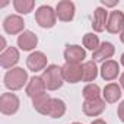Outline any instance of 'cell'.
Here are the masks:
<instances>
[{
	"mask_svg": "<svg viewBox=\"0 0 124 124\" xmlns=\"http://www.w3.org/2000/svg\"><path fill=\"white\" fill-rule=\"evenodd\" d=\"M61 73H63V79L67 83H78L83 79V67L82 64L76 63H66L61 67Z\"/></svg>",
	"mask_w": 124,
	"mask_h": 124,
	"instance_id": "cell-5",
	"label": "cell"
},
{
	"mask_svg": "<svg viewBox=\"0 0 124 124\" xmlns=\"http://www.w3.org/2000/svg\"><path fill=\"white\" fill-rule=\"evenodd\" d=\"M35 21L41 28H53L57 21V13L51 6L42 5L35 12Z\"/></svg>",
	"mask_w": 124,
	"mask_h": 124,
	"instance_id": "cell-3",
	"label": "cell"
},
{
	"mask_svg": "<svg viewBox=\"0 0 124 124\" xmlns=\"http://www.w3.org/2000/svg\"><path fill=\"white\" fill-rule=\"evenodd\" d=\"M25 28V22L19 15H9L5 21H3V29L10 34V35H16V34H22Z\"/></svg>",
	"mask_w": 124,
	"mask_h": 124,
	"instance_id": "cell-9",
	"label": "cell"
},
{
	"mask_svg": "<svg viewBox=\"0 0 124 124\" xmlns=\"http://www.w3.org/2000/svg\"><path fill=\"white\" fill-rule=\"evenodd\" d=\"M83 67V82H92L96 79L98 76V67H96V63L93 60H89V61H85L82 64Z\"/></svg>",
	"mask_w": 124,
	"mask_h": 124,
	"instance_id": "cell-21",
	"label": "cell"
},
{
	"mask_svg": "<svg viewBox=\"0 0 124 124\" xmlns=\"http://www.w3.org/2000/svg\"><path fill=\"white\" fill-rule=\"evenodd\" d=\"M19 58H21V55H19L18 48L9 47L6 51H3L0 54V66L3 69H13V66L18 64Z\"/></svg>",
	"mask_w": 124,
	"mask_h": 124,
	"instance_id": "cell-12",
	"label": "cell"
},
{
	"mask_svg": "<svg viewBox=\"0 0 124 124\" xmlns=\"http://www.w3.org/2000/svg\"><path fill=\"white\" fill-rule=\"evenodd\" d=\"M45 89H47V86H45L44 79L41 76H34L29 79V82L26 85V95L29 98H35L38 95L45 93Z\"/></svg>",
	"mask_w": 124,
	"mask_h": 124,
	"instance_id": "cell-14",
	"label": "cell"
},
{
	"mask_svg": "<svg viewBox=\"0 0 124 124\" xmlns=\"http://www.w3.org/2000/svg\"><path fill=\"white\" fill-rule=\"evenodd\" d=\"M0 41H2V47H0V50H2V51H6L8 48H6V39L2 37V38H0Z\"/></svg>",
	"mask_w": 124,
	"mask_h": 124,
	"instance_id": "cell-27",
	"label": "cell"
},
{
	"mask_svg": "<svg viewBox=\"0 0 124 124\" xmlns=\"http://www.w3.org/2000/svg\"><path fill=\"white\" fill-rule=\"evenodd\" d=\"M105 101L101 98H95V99H85L83 102V112L88 117H98L105 111Z\"/></svg>",
	"mask_w": 124,
	"mask_h": 124,
	"instance_id": "cell-10",
	"label": "cell"
},
{
	"mask_svg": "<svg viewBox=\"0 0 124 124\" xmlns=\"http://www.w3.org/2000/svg\"><path fill=\"white\" fill-rule=\"evenodd\" d=\"M117 114H118V118L124 123V101L118 105V109H117Z\"/></svg>",
	"mask_w": 124,
	"mask_h": 124,
	"instance_id": "cell-25",
	"label": "cell"
},
{
	"mask_svg": "<svg viewBox=\"0 0 124 124\" xmlns=\"http://www.w3.org/2000/svg\"><path fill=\"white\" fill-rule=\"evenodd\" d=\"M50 102H51V96L48 93H42V95H38V96L32 98V107H34V109L38 111L42 115L48 114Z\"/></svg>",
	"mask_w": 124,
	"mask_h": 124,
	"instance_id": "cell-19",
	"label": "cell"
},
{
	"mask_svg": "<svg viewBox=\"0 0 124 124\" xmlns=\"http://www.w3.org/2000/svg\"><path fill=\"white\" fill-rule=\"evenodd\" d=\"M64 114H66V104L58 98H51L47 115L51 117V118H61Z\"/></svg>",
	"mask_w": 124,
	"mask_h": 124,
	"instance_id": "cell-20",
	"label": "cell"
},
{
	"mask_svg": "<svg viewBox=\"0 0 124 124\" xmlns=\"http://www.w3.org/2000/svg\"><path fill=\"white\" fill-rule=\"evenodd\" d=\"M121 64L124 66V53H123V55H121Z\"/></svg>",
	"mask_w": 124,
	"mask_h": 124,
	"instance_id": "cell-31",
	"label": "cell"
},
{
	"mask_svg": "<svg viewBox=\"0 0 124 124\" xmlns=\"http://www.w3.org/2000/svg\"><path fill=\"white\" fill-rule=\"evenodd\" d=\"M101 5L105 8H112L115 5H118V0H112V2H108V0H101Z\"/></svg>",
	"mask_w": 124,
	"mask_h": 124,
	"instance_id": "cell-26",
	"label": "cell"
},
{
	"mask_svg": "<svg viewBox=\"0 0 124 124\" xmlns=\"http://www.w3.org/2000/svg\"><path fill=\"white\" fill-rule=\"evenodd\" d=\"M107 31L109 34H121L124 31V13L121 10H112L108 16Z\"/></svg>",
	"mask_w": 124,
	"mask_h": 124,
	"instance_id": "cell-8",
	"label": "cell"
},
{
	"mask_svg": "<svg viewBox=\"0 0 124 124\" xmlns=\"http://www.w3.org/2000/svg\"><path fill=\"white\" fill-rule=\"evenodd\" d=\"M120 39H121V42H123V44H124V31H123V32H121V35H120Z\"/></svg>",
	"mask_w": 124,
	"mask_h": 124,
	"instance_id": "cell-30",
	"label": "cell"
},
{
	"mask_svg": "<svg viewBox=\"0 0 124 124\" xmlns=\"http://www.w3.org/2000/svg\"><path fill=\"white\" fill-rule=\"evenodd\" d=\"M72 124H82V123H72Z\"/></svg>",
	"mask_w": 124,
	"mask_h": 124,
	"instance_id": "cell-32",
	"label": "cell"
},
{
	"mask_svg": "<svg viewBox=\"0 0 124 124\" xmlns=\"http://www.w3.org/2000/svg\"><path fill=\"white\" fill-rule=\"evenodd\" d=\"M75 12H76L75 3L70 2V0H61V2H58L57 6H55L57 18L61 22H70V21H73Z\"/></svg>",
	"mask_w": 124,
	"mask_h": 124,
	"instance_id": "cell-6",
	"label": "cell"
},
{
	"mask_svg": "<svg viewBox=\"0 0 124 124\" xmlns=\"http://www.w3.org/2000/svg\"><path fill=\"white\" fill-rule=\"evenodd\" d=\"M108 12L105 8L98 6L93 12V19H92V28L95 32H102L107 29V22H108Z\"/></svg>",
	"mask_w": 124,
	"mask_h": 124,
	"instance_id": "cell-13",
	"label": "cell"
},
{
	"mask_svg": "<svg viewBox=\"0 0 124 124\" xmlns=\"http://www.w3.org/2000/svg\"><path fill=\"white\" fill-rule=\"evenodd\" d=\"M114 53H115V47L111 42L104 41V42H101V45L98 47V50L93 51L92 58H93V61H102V63H104V61L109 60L114 55Z\"/></svg>",
	"mask_w": 124,
	"mask_h": 124,
	"instance_id": "cell-16",
	"label": "cell"
},
{
	"mask_svg": "<svg viewBox=\"0 0 124 124\" xmlns=\"http://www.w3.org/2000/svg\"><path fill=\"white\" fill-rule=\"evenodd\" d=\"M45 82V86L48 91H57L63 86L64 79H63V73H61V67H58L57 64H50L41 76Z\"/></svg>",
	"mask_w": 124,
	"mask_h": 124,
	"instance_id": "cell-2",
	"label": "cell"
},
{
	"mask_svg": "<svg viewBox=\"0 0 124 124\" xmlns=\"http://www.w3.org/2000/svg\"><path fill=\"white\" fill-rule=\"evenodd\" d=\"M91 124H107V123H105V121H104L102 118H98V120H93V121H92Z\"/></svg>",
	"mask_w": 124,
	"mask_h": 124,
	"instance_id": "cell-28",
	"label": "cell"
},
{
	"mask_svg": "<svg viewBox=\"0 0 124 124\" xmlns=\"http://www.w3.org/2000/svg\"><path fill=\"white\" fill-rule=\"evenodd\" d=\"M99 45H101V42H99L98 35H95V34H92V32L85 34V37H83V47H85V48H88V50H91V51H96Z\"/></svg>",
	"mask_w": 124,
	"mask_h": 124,
	"instance_id": "cell-23",
	"label": "cell"
},
{
	"mask_svg": "<svg viewBox=\"0 0 124 124\" xmlns=\"http://www.w3.org/2000/svg\"><path fill=\"white\" fill-rule=\"evenodd\" d=\"M86 58V51L80 45H66L64 50V60L66 63H76L80 64Z\"/></svg>",
	"mask_w": 124,
	"mask_h": 124,
	"instance_id": "cell-11",
	"label": "cell"
},
{
	"mask_svg": "<svg viewBox=\"0 0 124 124\" xmlns=\"http://www.w3.org/2000/svg\"><path fill=\"white\" fill-rule=\"evenodd\" d=\"M19 105H21L19 98L15 93L6 92V93H2V96H0V111L5 115H13L15 112H18Z\"/></svg>",
	"mask_w": 124,
	"mask_h": 124,
	"instance_id": "cell-4",
	"label": "cell"
},
{
	"mask_svg": "<svg viewBox=\"0 0 124 124\" xmlns=\"http://www.w3.org/2000/svg\"><path fill=\"white\" fill-rule=\"evenodd\" d=\"M102 96H104V101L108 102V104L117 102V101L121 98V86L117 85V83H108V85L104 88Z\"/></svg>",
	"mask_w": 124,
	"mask_h": 124,
	"instance_id": "cell-18",
	"label": "cell"
},
{
	"mask_svg": "<svg viewBox=\"0 0 124 124\" xmlns=\"http://www.w3.org/2000/svg\"><path fill=\"white\" fill-rule=\"evenodd\" d=\"M13 8L18 13L21 15H26L29 12H32V9L35 8V2L34 0H15L13 2Z\"/></svg>",
	"mask_w": 124,
	"mask_h": 124,
	"instance_id": "cell-22",
	"label": "cell"
},
{
	"mask_svg": "<svg viewBox=\"0 0 124 124\" xmlns=\"http://www.w3.org/2000/svg\"><path fill=\"white\" fill-rule=\"evenodd\" d=\"M3 82L9 91H19L28 82V72L23 70L22 67H13L6 72Z\"/></svg>",
	"mask_w": 124,
	"mask_h": 124,
	"instance_id": "cell-1",
	"label": "cell"
},
{
	"mask_svg": "<svg viewBox=\"0 0 124 124\" xmlns=\"http://www.w3.org/2000/svg\"><path fill=\"white\" fill-rule=\"evenodd\" d=\"M120 85H121V88L124 89V73L121 75V78H120Z\"/></svg>",
	"mask_w": 124,
	"mask_h": 124,
	"instance_id": "cell-29",
	"label": "cell"
},
{
	"mask_svg": "<svg viewBox=\"0 0 124 124\" xmlns=\"http://www.w3.org/2000/svg\"><path fill=\"white\" fill-rule=\"evenodd\" d=\"M99 95H101V89L95 83H88L83 88V98L85 99H95V98H99Z\"/></svg>",
	"mask_w": 124,
	"mask_h": 124,
	"instance_id": "cell-24",
	"label": "cell"
},
{
	"mask_svg": "<svg viewBox=\"0 0 124 124\" xmlns=\"http://www.w3.org/2000/svg\"><path fill=\"white\" fill-rule=\"evenodd\" d=\"M26 66L31 72L37 73V72H44L48 66H47V55L42 51H34L28 55L26 58Z\"/></svg>",
	"mask_w": 124,
	"mask_h": 124,
	"instance_id": "cell-7",
	"label": "cell"
},
{
	"mask_svg": "<svg viewBox=\"0 0 124 124\" xmlns=\"http://www.w3.org/2000/svg\"><path fill=\"white\" fill-rule=\"evenodd\" d=\"M101 78L104 80H114L120 75V64L115 60H107L101 66Z\"/></svg>",
	"mask_w": 124,
	"mask_h": 124,
	"instance_id": "cell-15",
	"label": "cell"
},
{
	"mask_svg": "<svg viewBox=\"0 0 124 124\" xmlns=\"http://www.w3.org/2000/svg\"><path fill=\"white\" fill-rule=\"evenodd\" d=\"M38 44V37L32 31H23L18 37V47L23 51H31L37 47Z\"/></svg>",
	"mask_w": 124,
	"mask_h": 124,
	"instance_id": "cell-17",
	"label": "cell"
}]
</instances>
